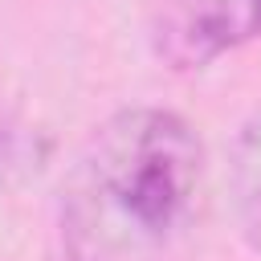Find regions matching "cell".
Listing matches in <instances>:
<instances>
[{"label": "cell", "mask_w": 261, "mask_h": 261, "mask_svg": "<svg viewBox=\"0 0 261 261\" xmlns=\"http://www.w3.org/2000/svg\"><path fill=\"white\" fill-rule=\"evenodd\" d=\"M208 212L196 130L167 110H122L82 147L61 188L69 261H188Z\"/></svg>", "instance_id": "6da1fadb"}, {"label": "cell", "mask_w": 261, "mask_h": 261, "mask_svg": "<svg viewBox=\"0 0 261 261\" xmlns=\"http://www.w3.org/2000/svg\"><path fill=\"white\" fill-rule=\"evenodd\" d=\"M253 33H261L257 0H167L159 12V53L179 69L204 65Z\"/></svg>", "instance_id": "7a4b0ae2"}, {"label": "cell", "mask_w": 261, "mask_h": 261, "mask_svg": "<svg viewBox=\"0 0 261 261\" xmlns=\"http://www.w3.org/2000/svg\"><path fill=\"white\" fill-rule=\"evenodd\" d=\"M237 200H241L245 232L261 253V114L245 126L237 143Z\"/></svg>", "instance_id": "3957f363"}, {"label": "cell", "mask_w": 261, "mask_h": 261, "mask_svg": "<svg viewBox=\"0 0 261 261\" xmlns=\"http://www.w3.org/2000/svg\"><path fill=\"white\" fill-rule=\"evenodd\" d=\"M257 8H261V0H257Z\"/></svg>", "instance_id": "277c9868"}]
</instances>
